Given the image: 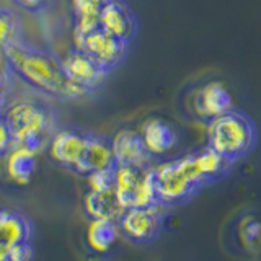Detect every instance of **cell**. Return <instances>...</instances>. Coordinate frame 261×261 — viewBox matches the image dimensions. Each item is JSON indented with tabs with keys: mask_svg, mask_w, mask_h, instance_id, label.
<instances>
[{
	"mask_svg": "<svg viewBox=\"0 0 261 261\" xmlns=\"http://www.w3.org/2000/svg\"><path fill=\"white\" fill-rule=\"evenodd\" d=\"M2 54L10 72L38 92L69 100L84 96L65 79L59 57L46 49L33 47L20 39Z\"/></svg>",
	"mask_w": 261,
	"mask_h": 261,
	"instance_id": "obj_1",
	"label": "cell"
},
{
	"mask_svg": "<svg viewBox=\"0 0 261 261\" xmlns=\"http://www.w3.org/2000/svg\"><path fill=\"white\" fill-rule=\"evenodd\" d=\"M2 118L10 127L13 144L30 147L36 152L47 147L54 134L56 118L53 110L33 98H21L10 103L2 111Z\"/></svg>",
	"mask_w": 261,
	"mask_h": 261,
	"instance_id": "obj_2",
	"label": "cell"
},
{
	"mask_svg": "<svg viewBox=\"0 0 261 261\" xmlns=\"http://www.w3.org/2000/svg\"><path fill=\"white\" fill-rule=\"evenodd\" d=\"M256 141L253 122L239 111H228L209 121L207 145L227 160H239L247 155Z\"/></svg>",
	"mask_w": 261,
	"mask_h": 261,
	"instance_id": "obj_3",
	"label": "cell"
},
{
	"mask_svg": "<svg viewBox=\"0 0 261 261\" xmlns=\"http://www.w3.org/2000/svg\"><path fill=\"white\" fill-rule=\"evenodd\" d=\"M113 190L119 204L124 209L149 207L159 204L155 190L153 168L114 165L113 168Z\"/></svg>",
	"mask_w": 261,
	"mask_h": 261,
	"instance_id": "obj_4",
	"label": "cell"
},
{
	"mask_svg": "<svg viewBox=\"0 0 261 261\" xmlns=\"http://www.w3.org/2000/svg\"><path fill=\"white\" fill-rule=\"evenodd\" d=\"M62 72L72 87H75L82 95L93 92L103 85L108 70H105L100 64H96L85 53L73 49L61 59Z\"/></svg>",
	"mask_w": 261,
	"mask_h": 261,
	"instance_id": "obj_5",
	"label": "cell"
},
{
	"mask_svg": "<svg viewBox=\"0 0 261 261\" xmlns=\"http://www.w3.org/2000/svg\"><path fill=\"white\" fill-rule=\"evenodd\" d=\"M73 41H75L73 49L85 53L108 72L122 62L127 51L126 43L113 38L103 30H96L82 38H73Z\"/></svg>",
	"mask_w": 261,
	"mask_h": 261,
	"instance_id": "obj_6",
	"label": "cell"
},
{
	"mask_svg": "<svg viewBox=\"0 0 261 261\" xmlns=\"http://www.w3.org/2000/svg\"><path fill=\"white\" fill-rule=\"evenodd\" d=\"M163 220V204H153L149 207L126 209L119 219V228L129 240L137 243L150 242L157 237Z\"/></svg>",
	"mask_w": 261,
	"mask_h": 261,
	"instance_id": "obj_7",
	"label": "cell"
},
{
	"mask_svg": "<svg viewBox=\"0 0 261 261\" xmlns=\"http://www.w3.org/2000/svg\"><path fill=\"white\" fill-rule=\"evenodd\" d=\"M153 179L157 198L160 204H176L188 199L196 191V186L191 185L183 170L179 168L178 160L160 163L153 168Z\"/></svg>",
	"mask_w": 261,
	"mask_h": 261,
	"instance_id": "obj_8",
	"label": "cell"
},
{
	"mask_svg": "<svg viewBox=\"0 0 261 261\" xmlns=\"http://www.w3.org/2000/svg\"><path fill=\"white\" fill-rule=\"evenodd\" d=\"M88 134L75 129H62L51 136L47 142V152L56 163L62 167L72 168L79 173L84 152L87 147Z\"/></svg>",
	"mask_w": 261,
	"mask_h": 261,
	"instance_id": "obj_9",
	"label": "cell"
},
{
	"mask_svg": "<svg viewBox=\"0 0 261 261\" xmlns=\"http://www.w3.org/2000/svg\"><path fill=\"white\" fill-rule=\"evenodd\" d=\"M100 30L127 44L137 33L136 15L122 0H110L100 13Z\"/></svg>",
	"mask_w": 261,
	"mask_h": 261,
	"instance_id": "obj_10",
	"label": "cell"
},
{
	"mask_svg": "<svg viewBox=\"0 0 261 261\" xmlns=\"http://www.w3.org/2000/svg\"><path fill=\"white\" fill-rule=\"evenodd\" d=\"M193 108L196 116L212 121L232 111V96L228 90L219 82H209L194 93Z\"/></svg>",
	"mask_w": 261,
	"mask_h": 261,
	"instance_id": "obj_11",
	"label": "cell"
},
{
	"mask_svg": "<svg viewBox=\"0 0 261 261\" xmlns=\"http://www.w3.org/2000/svg\"><path fill=\"white\" fill-rule=\"evenodd\" d=\"M111 149L116 165L149 167L150 155L145 150L144 142L137 130L121 129L111 139Z\"/></svg>",
	"mask_w": 261,
	"mask_h": 261,
	"instance_id": "obj_12",
	"label": "cell"
},
{
	"mask_svg": "<svg viewBox=\"0 0 261 261\" xmlns=\"http://www.w3.org/2000/svg\"><path fill=\"white\" fill-rule=\"evenodd\" d=\"M145 150L150 157H162L175 147L178 136L168 122L159 118L147 119L139 130Z\"/></svg>",
	"mask_w": 261,
	"mask_h": 261,
	"instance_id": "obj_13",
	"label": "cell"
},
{
	"mask_svg": "<svg viewBox=\"0 0 261 261\" xmlns=\"http://www.w3.org/2000/svg\"><path fill=\"white\" fill-rule=\"evenodd\" d=\"M36 150L13 144L5 153V173L16 185H28L36 171Z\"/></svg>",
	"mask_w": 261,
	"mask_h": 261,
	"instance_id": "obj_14",
	"label": "cell"
},
{
	"mask_svg": "<svg viewBox=\"0 0 261 261\" xmlns=\"http://www.w3.org/2000/svg\"><path fill=\"white\" fill-rule=\"evenodd\" d=\"M114 155L111 149V141L103 136L88 134L87 147L84 152V159H82L79 173L88 175L92 171L100 170H111L114 168Z\"/></svg>",
	"mask_w": 261,
	"mask_h": 261,
	"instance_id": "obj_15",
	"label": "cell"
},
{
	"mask_svg": "<svg viewBox=\"0 0 261 261\" xmlns=\"http://www.w3.org/2000/svg\"><path fill=\"white\" fill-rule=\"evenodd\" d=\"M84 207L90 219L111 220L116 224L126 211L119 204L113 188L106 191H88L84 198Z\"/></svg>",
	"mask_w": 261,
	"mask_h": 261,
	"instance_id": "obj_16",
	"label": "cell"
},
{
	"mask_svg": "<svg viewBox=\"0 0 261 261\" xmlns=\"http://www.w3.org/2000/svg\"><path fill=\"white\" fill-rule=\"evenodd\" d=\"M110 0H70L73 12V38L100 30V13Z\"/></svg>",
	"mask_w": 261,
	"mask_h": 261,
	"instance_id": "obj_17",
	"label": "cell"
},
{
	"mask_svg": "<svg viewBox=\"0 0 261 261\" xmlns=\"http://www.w3.org/2000/svg\"><path fill=\"white\" fill-rule=\"evenodd\" d=\"M31 225L21 214L12 211H0V245L12 248L15 245L30 242Z\"/></svg>",
	"mask_w": 261,
	"mask_h": 261,
	"instance_id": "obj_18",
	"label": "cell"
},
{
	"mask_svg": "<svg viewBox=\"0 0 261 261\" xmlns=\"http://www.w3.org/2000/svg\"><path fill=\"white\" fill-rule=\"evenodd\" d=\"M118 224L111 220H100L92 219L87 227V245L88 248L101 255V253L110 251L111 247L118 240Z\"/></svg>",
	"mask_w": 261,
	"mask_h": 261,
	"instance_id": "obj_19",
	"label": "cell"
},
{
	"mask_svg": "<svg viewBox=\"0 0 261 261\" xmlns=\"http://www.w3.org/2000/svg\"><path fill=\"white\" fill-rule=\"evenodd\" d=\"M196 163H198V168L201 171V175L204 178V181H209V179H217L222 178L227 170L230 168V160H227L222 157L219 152H216L211 147H204L199 152L194 153Z\"/></svg>",
	"mask_w": 261,
	"mask_h": 261,
	"instance_id": "obj_20",
	"label": "cell"
},
{
	"mask_svg": "<svg viewBox=\"0 0 261 261\" xmlns=\"http://www.w3.org/2000/svg\"><path fill=\"white\" fill-rule=\"evenodd\" d=\"M21 24L18 16L7 8H0V53H4L8 46L20 41Z\"/></svg>",
	"mask_w": 261,
	"mask_h": 261,
	"instance_id": "obj_21",
	"label": "cell"
},
{
	"mask_svg": "<svg viewBox=\"0 0 261 261\" xmlns=\"http://www.w3.org/2000/svg\"><path fill=\"white\" fill-rule=\"evenodd\" d=\"M239 237H240V242L243 245L251 247V245H255L258 242V239L261 237V224L258 222V220H255V219L247 217L240 224Z\"/></svg>",
	"mask_w": 261,
	"mask_h": 261,
	"instance_id": "obj_22",
	"label": "cell"
},
{
	"mask_svg": "<svg viewBox=\"0 0 261 261\" xmlns=\"http://www.w3.org/2000/svg\"><path fill=\"white\" fill-rule=\"evenodd\" d=\"M85 176L90 191H106L113 188V168L92 171V173H88Z\"/></svg>",
	"mask_w": 261,
	"mask_h": 261,
	"instance_id": "obj_23",
	"label": "cell"
},
{
	"mask_svg": "<svg viewBox=\"0 0 261 261\" xmlns=\"http://www.w3.org/2000/svg\"><path fill=\"white\" fill-rule=\"evenodd\" d=\"M178 165H179V168L183 170V173L186 175V178L191 181V185H194L196 188L201 186L202 183H206V181H204L202 175H201L199 168H198V163H196L194 153L185 155V157L178 159Z\"/></svg>",
	"mask_w": 261,
	"mask_h": 261,
	"instance_id": "obj_24",
	"label": "cell"
},
{
	"mask_svg": "<svg viewBox=\"0 0 261 261\" xmlns=\"http://www.w3.org/2000/svg\"><path fill=\"white\" fill-rule=\"evenodd\" d=\"M33 247L30 242H23L8 248V261H31L33 259Z\"/></svg>",
	"mask_w": 261,
	"mask_h": 261,
	"instance_id": "obj_25",
	"label": "cell"
},
{
	"mask_svg": "<svg viewBox=\"0 0 261 261\" xmlns=\"http://www.w3.org/2000/svg\"><path fill=\"white\" fill-rule=\"evenodd\" d=\"M12 145H13V137L10 133V127L7 126L5 119L0 116V155L7 153Z\"/></svg>",
	"mask_w": 261,
	"mask_h": 261,
	"instance_id": "obj_26",
	"label": "cell"
},
{
	"mask_svg": "<svg viewBox=\"0 0 261 261\" xmlns=\"http://www.w3.org/2000/svg\"><path fill=\"white\" fill-rule=\"evenodd\" d=\"M13 2L18 5L20 8L27 12H41L43 8H46L53 0H13Z\"/></svg>",
	"mask_w": 261,
	"mask_h": 261,
	"instance_id": "obj_27",
	"label": "cell"
},
{
	"mask_svg": "<svg viewBox=\"0 0 261 261\" xmlns=\"http://www.w3.org/2000/svg\"><path fill=\"white\" fill-rule=\"evenodd\" d=\"M0 261H8V248L0 245Z\"/></svg>",
	"mask_w": 261,
	"mask_h": 261,
	"instance_id": "obj_28",
	"label": "cell"
},
{
	"mask_svg": "<svg viewBox=\"0 0 261 261\" xmlns=\"http://www.w3.org/2000/svg\"><path fill=\"white\" fill-rule=\"evenodd\" d=\"M2 111H4V96H0V116H2Z\"/></svg>",
	"mask_w": 261,
	"mask_h": 261,
	"instance_id": "obj_29",
	"label": "cell"
}]
</instances>
